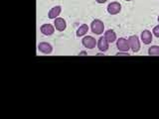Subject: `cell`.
Here are the masks:
<instances>
[{"mask_svg": "<svg viewBox=\"0 0 159 119\" xmlns=\"http://www.w3.org/2000/svg\"><path fill=\"white\" fill-rule=\"evenodd\" d=\"M91 30L93 34L96 35H102L104 31V24L102 21L98 19L93 20L91 24Z\"/></svg>", "mask_w": 159, "mask_h": 119, "instance_id": "1", "label": "cell"}, {"mask_svg": "<svg viewBox=\"0 0 159 119\" xmlns=\"http://www.w3.org/2000/svg\"><path fill=\"white\" fill-rule=\"evenodd\" d=\"M82 44L84 45V48L92 50L93 48H96V46H98V41L92 36H86V37L83 38Z\"/></svg>", "mask_w": 159, "mask_h": 119, "instance_id": "2", "label": "cell"}, {"mask_svg": "<svg viewBox=\"0 0 159 119\" xmlns=\"http://www.w3.org/2000/svg\"><path fill=\"white\" fill-rule=\"evenodd\" d=\"M128 44L130 47L131 51L134 53H137L140 50V43H139V39L136 36H130L128 38Z\"/></svg>", "mask_w": 159, "mask_h": 119, "instance_id": "3", "label": "cell"}, {"mask_svg": "<svg viewBox=\"0 0 159 119\" xmlns=\"http://www.w3.org/2000/svg\"><path fill=\"white\" fill-rule=\"evenodd\" d=\"M116 47L120 52H128V50L130 49L128 44V40L124 38H119L116 42Z\"/></svg>", "mask_w": 159, "mask_h": 119, "instance_id": "4", "label": "cell"}, {"mask_svg": "<svg viewBox=\"0 0 159 119\" xmlns=\"http://www.w3.org/2000/svg\"><path fill=\"white\" fill-rule=\"evenodd\" d=\"M120 10H121V5L116 1H113L111 3H109L108 6H107V12L111 15L118 14L119 12H120Z\"/></svg>", "mask_w": 159, "mask_h": 119, "instance_id": "5", "label": "cell"}, {"mask_svg": "<svg viewBox=\"0 0 159 119\" xmlns=\"http://www.w3.org/2000/svg\"><path fill=\"white\" fill-rule=\"evenodd\" d=\"M38 50L45 55H50L53 52V47L49 43L43 42V43H40L38 45Z\"/></svg>", "mask_w": 159, "mask_h": 119, "instance_id": "6", "label": "cell"}, {"mask_svg": "<svg viewBox=\"0 0 159 119\" xmlns=\"http://www.w3.org/2000/svg\"><path fill=\"white\" fill-rule=\"evenodd\" d=\"M40 31H41L42 34L46 35V36H51L55 32V28L51 24H44L40 28Z\"/></svg>", "mask_w": 159, "mask_h": 119, "instance_id": "7", "label": "cell"}, {"mask_svg": "<svg viewBox=\"0 0 159 119\" xmlns=\"http://www.w3.org/2000/svg\"><path fill=\"white\" fill-rule=\"evenodd\" d=\"M98 48L101 52H107L108 50V41L106 37H101L98 40Z\"/></svg>", "mask_w": 159, "mask_h": 119, "instance_id": "8", "label": "cell"}, {"mask_svg": "<svg viewBox=\"0 0 159 119\" xmlns=\"http://www.w3.org/2000/svg\"><path fill=\"white\" fill-rule=\"evenodd\" d=\"M54 26L55 28H56V30H58V31L62 32L64 31L65 29H66L67 27V24H66V21L63 19V18H56V20L54 21Z\"/></svg>", "mask_w": 159, "mask_h": 119, "instance_id": "9", "label": "cell"}, {"mask_svg": "<svg viewBox=\"0 0 159 119\" xmlns=\"http://www.w3.org/2000/svg\"><path fill=\"white\" fill-rule=\"evenodd\" d=\"M141 41L143 42V44L148 45L152 42V34L150 31L148 30H144V31L141 33Z\"/></svg>", "mask_w": 159, "mask_h": 119, "instance_id": "10", "label": "cell"}, {"mask_svg": "<svg viewBox=\"0 0 159 119\" xmlns=\"http://www.w3.org/2000/svg\"><path fill=\"white\" fill-rule=\"evenodd\" d=\"M62 12V7L61 6H55L52 9H50L48 13V16L50 19H56Z\"/></svg>", "mask_w": 159, "mask_h": 119, "instance_id": "11", "label": "cell"}, {"mask_svg": "<svg viewBox=\"0 0 159 119\" xmlns=\"http://www.w3.org/2000/svg\"><path fill=\"white\" fill-rule=\"evenodd\" d=\"M104 37L108 41V43H113L116 40V34L113 30H107L104 32Z\"/></svg>", "mask_w": 159, "mask_h": 119, "instance_id": "12", "label": "cell"}, {"mask_svg": "<svg viewBox=\"0 0 159 119\" xmlns=\"http://www.w3.org/2000/svg\"><path fill=\"white\" fill-rule=\"evenodd\" d=\"M88 31H89V26L87 24H83L78 28L76 34L78 37H82V36H84V35L88 33Z\"/></svg>", "mask_w": 159, "mask_h": 119, "instance_id": "13", "label": "cell"}, {"mask_svg": "<svg viewBox=\"0 0 159 119\" xmlns=\"http://www.w3.org/2000/svg\"><path fill=\"white\" fill-rule=\"evenodd\" d=\"M148 55L149 56L158 57L159 56V47L158 46H152L148 49Z\"/></svg>", "mask_w": 159, "mask_h": 119, "instance_id": "14", "label": "cell"}, {"mask_svg": "<svg viewBox=\"0 0 159 119\" xmlns=\"http://www.w3.org/2000/svg\"><path fill=\"white\" fill-rule=\"evenodd\" d=\"M153 35L156 36L157 38H159V25H157V26L153 28Z\"/></svg>", "mask_w": 159, "mask_h": 119, "instance_id": "15", "label": "cell"}, {"mask_svg": "<svg viewBox=\"0 0 159 119\" xmlns=\"http://www.w3.org/2000/svg\"><path fill=\"white\" fill-rule=\"evenodd\" d=\"M116 56H129V54L127 52H124V53H118L116 54Z\"/></svg>", "mask_w": 159, "mask_h": 119, "instance_id": "16", "label": "cell"}, {"mask_svg": "<svg viewBox=\"0 0 159 119\" xmlns=\"http://www.w3.org/2000/svg\"><path fill=\"white\" fill-rule=\"evenodd\" d=\"M107 1V0H97L98 3H106Z\"/></svg>", "mask_w": 159, "mask_h": 119, "instance_id": "17", "label": "cell"}, {"mask_svg": "<svg viewBox=\"0 0 159 119\" xmlns=\"http://www.w3.org/2000/svg\"><path fill=\"white\" fill-rule=\"evenodd\" d=\"M124 1H130V0H124Z\"/></svg>", "mask_w": 159, "mask_h": 119, "instance_id": "18", "label": "cell"}, {"mask_svg": "<svg viewBox=\"0 0 159 119\" xmlns=\"http://www.w3.org/2000/svg\"><path fill=\"white\" fill-rule=\"evenodd\" d=\"M158 22H159V16H158Z\"/></svg>", "mask_w": 159, "mask_h": 119, "instance_id": "19", "label": "cell"}]
</instances>
